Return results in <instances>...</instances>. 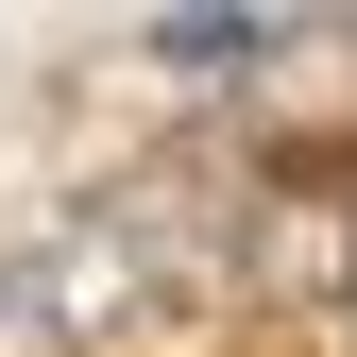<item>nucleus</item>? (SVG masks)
I'll return each mask as SVG.
<instances>
[{
	"instance_id": "obj_1",
	"label": "nucleus",
	"mask_w": 357,
	"mask_h": 357,
	"mask_svg": "<svg viewBox=\"0 0 357 357\" xmlns=\"http://www.w3.org/2000/svg\"><path fill=\"white\" fill-rule=\"evenodd\" d=\"M153 52H170V68H255L273 17H153Z\"/></svg>"
}]
</instances>
